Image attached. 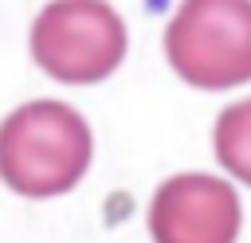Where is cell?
Instances as JSON below:
<instances>
[{
  "label": "cell",
  "mask_w": 251,
  "mask_h": 243,
  "mask_svg": "<svg viewBox=\"0 0 251 243\" xmlns=\"http://www.w3.org/2000/svg\"><path fill=\"white\" fill-rule=\"evenodd\" d=\"M90 125L55 98L27 102L0 122V180L31 200L71 192L90 165Z\"/></svg>",
  "instance_id": "obj_1"
},
{
  "label": "cell",
  "mask_w": 251,
  "mask_h": 243,
  "mask_svg": "<svg viewBox=\"0 0 251 243\" xmlns=\"http://www.w3.org/2000/svg\"><path fill=\"white\" fill-rule=\"evenodd\" d=\"M165 55L188 86L227 90L251 78V4L192 0L165 31Z\"/></svg>",
  "instance_id": "obj_2"
},
{
  "label": "cell",
  "mask_w": 251,
  "mask_h": 243,
  "mask_svg": "<svg viewBox=\"0 0 251 243\" xmlns=\"http://www.w3.org/2000/svg\"><path fill=\"white\" fill-rule=\"evenodd\" d=\"M31 55L59 82H102L126 55V24L106 4H47L31 24Z\"/></svg>",
  "instance_id": "obj_3"
},
{
  "label": "cell",
  "mask_w": 251,
  "mask_h": 243,
  "mask_svg": "<svg viewBox=\"0 0 251 243\" xmlns=\"http://www.w3.org/2000/svg\"><path fill=\"white\" fill-rule=\"evenodd\" d=\"M239 223L243 208L235 188L208 172L169 176L149 204L153 243H235Z\"/></svg>",
  "instance_id": "obj_4"
},
{
  "label": "cell",
  "mask_w": 251,
  "mask_h": 243,
  "mask_svg": "<svg viewBox=\"0 0 251 243\" xmlns=\"http://www.w3.org/2000/svg\"><path fill=\"white\" fill-rule=\"evenodd\" d=\"M216 157L227 172L251 184V98L220 110L216 118Z\"/></svg>",
  "instance_id": "obj_5"
}]
</instances>
